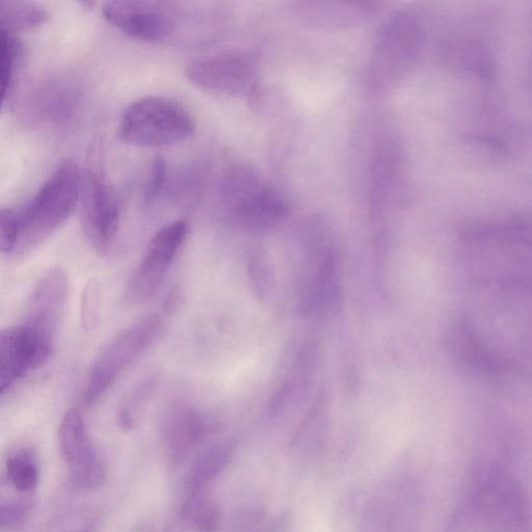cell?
<instances>
[{
  "instance_id": "obj_21",
  "label": "cell",
  "mask_w": 532,
  "mask_h": 532,
  "mask_svg": "<svg viewBox=\"0 0 532 532\" xmlns=\"http://www.w3.org/2000/svg\"><path fill=\"white\" fill-rule=\"evenodd\" d=\"M103 311V290L100 283L91 280L82 295L81 318L83 328L88 333L96 331L100 325Z\"/></svg>"
},
{
  "instance_id": "obj_22",
  "label": "cell",
  "mask_w": 532,
  "mask_h": 532,
  "mask_svg": "<svg viewBox=\"0 0 532 532\" xmlns=\"http://www.w3.org/2000/svg\"><path fill=\"white\" fill-rule=\"evenodd\" d=\"M167 176L168 166L164 157H156L146 183L144 193L146 203H152L161 197L166 188Z\"/></svg>"
},
{
  "instance_id": "obj_4",
  "label": "cell",
  "mask_w": 532,
  "mask_h": 532,
  "mask_svg": "<svg viewBox=\"0 0 532 532\" xmlns=\"http://www.w3.org/2000/svg\"><path fill=\"white\" fill-rule=\"evenodd\" d=\"M417 20L406 13L393 15L378 34L368 67L371 91L393 88L413 66L422 42Z\"/></svg>"
},
{
  "instance_id": "obj_10",
  "label": "cell",
  "mask_w": 532,
  "mask_h": 532,
  "mask_svg": "<svg viewBox=\"0 0 532 532\" xmlns=\"http://www.w3.org/2000/svg\"><path fill=\"white\" fill-rule=\"evenodd\" d=\"M55 342L21 324L0 336V394L41 367L50 357Z\"/></svg>"
},
{
  "instance_id": "obj_9",
  "label": "cell",
  "mask_w": 532,
  "mask_h": 532,
  "mask_svg": "<svg viewBox=\"0 0 532 532\" xmlns=\"http://www.w3.org/2000/svg\"><path fill=\"white\" fill-rule=\"evenodd\" d=\"M59 447L76 488L92 490L104 481L105 463L89 436L83 415L76 409L69 410L61 421Z\"/></svg>"
},
{
  "instance_id": "obj_15",
  "label": "cell",
  "mask_w": 532,
  "mask_h": 532,
  "mask_svg": "<svg viewBox=\"0 0 532 532\" xmlns=\"http://www.w3.org/2000/svg\"><path fill=\"white\" fill-rule=\"evenodd\" d=\"M232 459L227 444L209 447L195 460L185 478L186 491L205 490L225 470Z\"/></svg>"
},
{
  "instance_id": "obj_11",
  "label": "cell",
  "mask_w": 532,
  "mask_h": 532,
  "mask_svg": "<svg viewBox=\"0 0 532 532\" xmlns=\"http://www.w3.org/2000/svg\"><path fill=\"white\" fill-rule=\"evenodd\" d=\"M102 14L123 34L142 41L158 42L175 29V18L165 7L146 2H108Z\"/></svg>"
},
{
  "instance_id": "obj_1",
  "label": "cell",
  "mask_w": 532,
  "mask_h": 532,
  "mask_svg": "<svg viewBox=\"0 0 532 532\" xmlns=\"http://www.w3.org/2000/svg\"><path fill=\"white\" fill-rule=\"evenodd\" d=\"M82 172L61 164L28 202L0 212V248L9 257L31 253L70 218L81 199Z\"/></svg>"
},
{
  "instance_id": "obj_2",
  "label": "cell",
  "mask_w": 532,
  "mask_h": 532,
  "mask_svg": "<svg viewBox=\"0 0 532 532\" xmlns=\"http://www.w3.org/2000/svg\"><path fill=\"white\" fill-rule=\"evenodd\" d=\"M195 129L194 118L184 105L169 97L151 95L127 106L119 136L135 147H164L189 139Z\"/></svg>"
},
{
  "instance_id": "obj_19",
  "label": "cell",
  "mask_w": 532,
  "mask_h": 532,
  "mask_svg": "<svg viewBox=\"0 0 532 532\" xmlns=\"http://www.w3.org/2000/svg\"><path fill=\"white\" fill-rule=\"evenodd\" d=\"M22 50V43L15 35L0 32V91L3 106L13 90Z\"/></svg>"
},
{
  "instance_id": "obj_13",
  "label": "cell",
  "mask_w": 532,
  "mask_h": 532,
  "mask_svg": "<svg viewBox=\"0 0 532 532\" xmlns=\"http://www.w3.org/2000/svg\"><path fill=\"white\" fill-rule=\"evenodd\" d=\"M207 424L195 407L176 404L171 407L163 421V437L168 463L180 468L193 456L205 438Z\"/></svg>"
},
{
  "instance_id": "obj_23",
  "label": "cell",
  "mask_w": 532,
  "mask_h": 532,
  "mask_svg": "<svg viewBox=\"0 0 532 532\" xmlns=\"http://www.w3.org/2000/svg\"><path fill=\"white\" fill-rule=\"evenodd\" d=\"M29 504L23 501L3 500L0 504V523L3 527L15 528L29 514Z\"/></svg>"
},
{
  "instance_id": "obj_17",
  "label": "cell",
  "mask_w": 532,
  "mask_h": 532,
  "mask_svg": "<svg viewBox=\"0 0 532 532\" xmlns=\"http://www.w3.org/2000/svg\"><path fill=\"white\" fill-rule=\"evenodd\" d=\"M6 476L16 492L24 495L35 492L40 482V466L35 452L28 447L12 451L6 460Z\"/></svg>"
},
{
  "instance_id": "obj_7",
  "label": "cell",
  "mask_w": 532,
  "mask_h": 532,
  "mask_svg": "<svg viewBox=\"0 0 532 532\" xmlns=\"http://www.w3.org/2000/svg\"><path fill=\"white\" fill-rule=\"evenodd\" d=\"M189 231V224L179 220L155 233L142 260L129 278L126 298L130 303H144L156 294L172 269Z\"/></svg>"
},
{
  "instance_id": "obj_12",
  "label": "cell",
  "mask_w": 532,
  "mask_h": 532,
  "mask_svg": "<svg viewBox=\"0 0 532 532\" xmlns=\"http://www.w3.org/2000/svg\"><path fill=\"white\" fill-rule=\"evenodd\" d=\"M69 278L60 270H50L36 285L23 321L45 338L56 342L69 296Z\"/></svg>"
},
{
  "instance_id": "obj_8",
  "label": "cell",
  "mask_w": 532,
  "mask_h": 532,
  "mask_svg": "<svg viewBox=\"0 0 532 532\" xmlns=\"http://www.w3.org/2000/svg\"><path fill=\"white\" fill-rule=\"evenodd\" d=\"M190 81L202 90L227 95L252 93L257 70L254 61L243 53L227 52L199 58L185 67Z\"/></svg>"
},
{
  "instance_id": "obj_18",
  "label": "cell",
  "mask_w": 532,
  "mask_h": 532,
  "mask_svg": "<svg viewBox=\"0 0 532 532\" xmlns=\"http://www.w3.org/2000/svg\"><path fill=\"white\" fill-rule=\"evenodd\" d=\"M48 13L40 6L28 2H4L0 5V32L15 35L31 31L44 24Z\"/></svg>"
},
{
  "instance_id": "obj_6",
  "label": "cell",
  "mask_w": 532,
  "mask_h": 532,
  "mask_svg": "<svg viewBox=\"0 0 532 532\" xmlns=\"http://www.w3.org/2000/svg\"><path fill=\"white\" fill-rule=\"evenodd\" d=\"M94 149L85 174H82L81 219L90 245L98 253L108 252L119 230L121 209L119 199L106 180L100 152Z\"/></svg>"
},
{
  "instance_id": "obj_20",
  "label": "cell",
  "mask_w": 532,
  "mask_h": 532,
  "mask_svg": "<svg viewBox=\"0 0 532 532\" xmlns=\"http://www.w3.org/2000/svg\"><path fill=\"white\" fill-rule=\"evenodd\" d=\"M155 383V377L145 378L124 397L118 413V422L122 429L131 430L135 427L143 408L153 392Z\"/></svg>"
},
{
  "instance_id": "obj_24",
  "label": "cell",
  "mask_w": 532,
  "mask_h": 532,
  "mask_svg": "<svg viewBox=\"0 0 532 532\" xmlns=\"http://www.w3.org/2000/svg\"><path fill=\"white\" fill-rule=\"evenodd\" d=\"M238 532H276L275 523L262 512L250 513L237 526Z\"/></svg>"
},
{
  "instance_id": "obj_5",
  "label": "cell",
  "mask_w": 532,
  "mask_h": 532,
  "mask_svg": "<svg viewBox=\"0 0 532 532\" xmlns=\"http://www.w3.org/2000/svg\"><path fill=\"white\" fill-rule=\"evenodd\" d=\"M220 196L232 218L249 230L271 228L287 215L286 202L246 167H236L225 174Z\"/></svg>"
},
{
  "instance_id": "obj_16",
  "label": "cell",
  "mask_w": 532,
  "mask_h": 532,
  "mask_svg": "<svg viewBox=\"0 0 532 532\" xmlns=\"http://www.w3.org/2000/svg\"><path fill=\"white\" fill-rule=\"evenodd\" d=\"M181 517L196 532H218L222 522L219 505L205 490L186 491Z\"/></svg>"
},
{
  "instance_id": "obj_14",
  "label": "cell",
  "mask_w": 532,
  "mask_h": 532,
  "mask_svg": "<svg viewBox=\"0 0 532 532\" xmlns=\"http://www.w3.org/2000/svg\"><path fill=\"white\" fill-rule=\"evenodd\" d=\"M78 93L68 82L46 85L37 95V111L45 120L62 123L70 119L78 104Z\"/></svg>"
},
{
  "instance_id": "obj_3",
  "label": "cell",
  "mask_w": 532,
  "mask_h": 532,
  "mask_svg": "<svg viewBox=\"0 0 532 532\" xmlns=\"http://www.w3.org/2000/svg\"><path fill=\"white\" fill-rule=\"evenodd\" d=\"M164 318L150 314L117 335L94 361L83 392L87 406L108 392L123 372L137 361L161 335Z\"/></svg>"
}]
</instances>
